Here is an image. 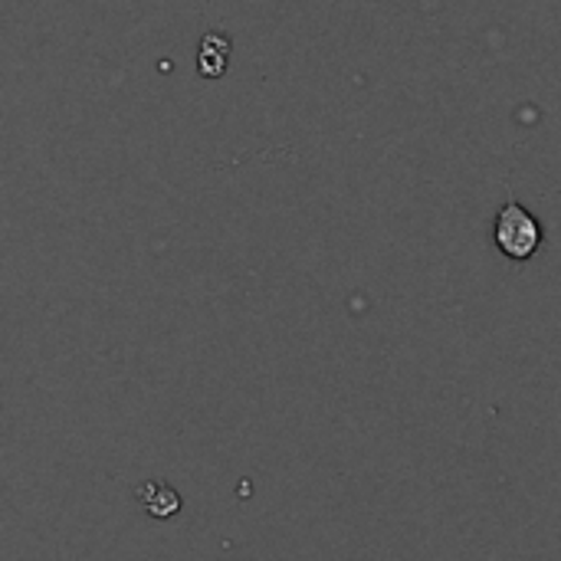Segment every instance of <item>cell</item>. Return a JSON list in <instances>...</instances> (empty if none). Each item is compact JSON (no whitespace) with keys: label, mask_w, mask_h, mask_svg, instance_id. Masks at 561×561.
I'll return each mask as SVG.
<instances>
[{"label":"cell","mask_w":561,"mask_h":561,"mask_svg":"<svg viewBox=\"0 0 561 561\" xmlns=\"http://www.w3.org/2000/svg\"><path fill=\"white\" fill-rule=\"evenodd\" d=\"M493 240L500 247V253L513 263H526L539 253L542 247V224L536 220L533 210H526L519 201L503 204V210L496 214L493 224Z\"/></svg>","instance_id":"6da1fadb"},{"label":"cell","mask_w":561,"mask_h":561,"mask_svg":"<svg viewBox=\"0 0 561 561\" xmlns=\"http://www.w3.org/2000/svg\"><path fill=\"white\" fill-rule=\"evenodd\" d=\"M230 62V39L224 33H207L201 39V53H197V66H201V76L207 79H220L224 69Z\"/></svg>","instance_id":"7a4b0ae2"},{"label":"cell","mask_w":561,"mask_h":561,"mask_svg":"<svg viewBox=\"0 0 561 561\" xmlns=\"http://www.w3.org/2000/svg\"><path fill=\"white\" fill-rule=\"evenodd\" d=\"M138 503H141L145 513L154 516V519H171V516L181 510V496H178L168 483H141Z\"/></svg>","instance_id":"3957f363"}]
</instances>
